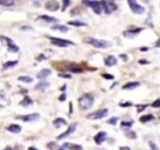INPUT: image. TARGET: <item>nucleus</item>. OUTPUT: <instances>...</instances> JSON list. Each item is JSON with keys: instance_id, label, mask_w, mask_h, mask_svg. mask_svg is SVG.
<instances>
[{"instance_id": "nucleus-57", "label": "nucleus", "mask_w": 160, "mask_h": 150, "mask_svg": "<svg viewBox=\"0 0 160 150\" xmlns=\"http://www.w3.org/2000/svg\"><path fill=\"white\" fill-rule=\"evenodd\" d=\"M33 2H40V1H41V0H32Z\"/></svg>"}, {"instance_id": "nucleus-42", "label": "nucleus", "mask_w": 160, "mask_h": 150, "mask_svg": "<svg viewBox=\"0 0 160 150\" xmlns=\"http://www.w3.org/2000/svg\"><path fill=\"white\" fill-rule=\"evenodd\" d=\"M149 146L152 150H158V146L156 145V144L153 142H149Z\"/></svg>"}, {"instance_id": "nucleus-8", "label": "nucleus", "mask_w": 160, "mask_h": 150, "mask_svg": "<svg viewBox=\"0 0 160 150\" xmlns=\"http://www.w3.org/2000/svg\"><path fill=\"white\" fill-rule=\"evenodd\" d=\"M144 30L142 27H132L130 30L125 31L123 32V35L127 38H135L136 36H138L140 33Z\"/></svg>"}, {"instance_id": "nucleus-26", "label": "nucleus", "mask_w": 160, "mask_h": 150, "mask_svg": "<svg viewBox=\"0 0 160 150\" xmlns=\"http://www.w3.org/2000/svg\"><path fill=\"white\" fill-rule=\"evenodd\" d=\"M17 63H18V61H17V60H14V61H7L2 65V67H3V68L6 70V69H10L15 67Z\"/></svg>"}, {"instance_id": "nucleus-18", "label": "nucleus", "mask_w": 160, "mask_h": 150, "mask_svg": "<svg viewBox=\"0 0 160 150\" xmlns=\"http://www.w3.org/2000/svg\"><path fill=\"white\" fill-rule=\"evenodd\" d=\"M117 63V59L114 56H109L105 60V64L108 67H112Z\"/></svg>"}, {"instance_id": "nucleus-20", "label": "nucleus", "mask_w": 160, "mask_h": 150, "mask_svg": "<svg viewBox=\"0 0 160 150\" xmlns=\"http://www.w3.org/2000/svg\"><path fill=\"white\" fill-rule=\"evenodd\" d=\"M38 19H41L42 21H45L47 23H58L59 22V20H57L56 18L53 17H50V16L48 15H42V16H40L38 17Z\"/></svg>"}, {"instance_id": "nucleus-23", "label": "nucleus", "mask_w": 160, "mask_h": 150, "mask_svg": "<svg viewBox=\"0 0 160 150\" xmlns=\"http://www.w3.org/2000/svg\"><path fill=\"white\" fill-rule=\"evenodd\" d=\"M53 125H54L56 128H60V127L63 126V125H66L67 124V121L65 120L63 118H61V117H58L56 118L55 120H53Z\"/></svg>"}, {"instance_id": "nucleus-10", "label": "nucleus", "mask_w": 160, "mask_h": 150, "mask_svg": "<svg viewBox=\"0 0 160 150\" xmlns=\"http://www.w3.org/2000/svg\"><path fill=\"white\" fill-rule=\"evenodd\" d=\"M7 43V46H8V51L10 52V53H18L19 50H20V48H19L18 46L14 42L12 39H10V38L8 37H2Z\"/></svg>"}, {"instance_id": "nucleus-30", "label": "nucleus", "mask_w": 160, "mask_h": 150, "mask_svg": "<svg viewBox=\"0 0 160 150\" xmlns=\"http://www.w3.org/2000/svg\"><path fill=\"white\" fill-rule=\"evenodd\" d=\"M14 4V0H0V5L4 6H11Z\"/></svg>"}, {"instance_id": "nucleus-2", "label": "nucleus", "mask_w": 160, "mask_h": 150, "mask_svg": "<svg viewBox=\"0 0 160 150\" xmlns=\"http://www.w3.org/2000/svg\"><path fill=\"white\" fill-rule=\"evenodd\" d=\"M94 103V97L91 94H84L78 99L79 108L81 110L85 111L91 109Z\"/></svg>"}, {"instance_id": "nucleus-6", "label": "nucleus", "mask_w": 160, "mask_h": 150, "mask_svg": "<svg viewBox=\"0 0 160 150\" xmlns=\"http://www.w3.org/2000/svg\"><path fill=\"white\" fill-rule=\"evenodd\" d=\"M108 115L107 109H102L96 111V112H91L88 115H87L86 117L89 120H99L103 117H106Z\"/></svg>"}, {"instance_id": "nucleus-50", "label": "nucleus", "mask_w": 160, "mask_h": 150, "mask_svg": "<svg viewBox=\"0 0 160 150\" xmlns=\"http://www.w3.org/2000/svg\"><path fill=\"white\" fill-rule=\"evenodd\" d=\"M155 48H160V38H158L156 41V42L155 44Z\"/></svg>"}, {"instance_id": "nucleus-24", "label": "nucleus", "mask_w": 160, "mask_h": 150, "mask_svg": "<svg viewBox=\"0 0 160 150\" xmlns=\"http://www.w3.org/2000/svg\"><path fill=\"white\" fill-rule=\"evenodd\" d=\"M154 119H155V117H154V116L152 114H146L140 117V121L142 123H147V122L152 121Z\"/></svg>"}, {"instance_id": "nucleus-43", "label": "nucleus", "mask_w": 160, "mask_h": 150, "mask_svg": "<svg viewBox=\"0 0 160 150\" xmlns=\"http://www.w3.org/2000/svg\"><path fill=\"white\" fill-rule=\"evenodd\" d=\"M66 99H67V95H66V93H63L61 96L59 97V100H60V102H64Z\"/></svg>"}, {"instance_id": "nucleus-31", "label": "nucleus", "mask_w": 160, "mask_h": 150, "mask_svg": "<svg viewBox=\"0 0 160 150\" xmlns=\"http://www.w3.org/2000/svg\"><path fill=\"white\" fill-rule=\"evenodd\" d=\"M80 12H81V9L80 8V6H76L70 10V14L71 16H76L80 14Z\"/></svg>"}, {"instance_id": "nucleus-25", "label": "nucleus", "mask_w": 160, "mask_h": 150, "mask_svg": "<svg viewBox=\"0 0 160 150\" xmlns=\"http://www.w3.org/2000/svg\"><path fill=\"white\" fill-rule=\"evenodd\" d=\"M67 24H68L69 25H72L77 27H85V26H87V24H86V23L82 22V21H69V22H67Z\"/></svg>"}, {"instance_id": "nucleus-40", "label": "nucleus", "mask_w": 160, "mask_h": 150, "mask_svg": "<svg viewBox=\"0 0 160 150\" xmlns=\"http://www.w3.org/2000/svg\"><path fill=\"white\" fill-rule=\"evenodd\" d=\"M58 76L60 77H62V78H66V79H70L72 77L71 75L68 74V73H60V74H58Z\"/></svg>"}, {"instance_id": "nucleus-35", "label": "nucleus", "mask_w": 160, "mask_h": 150, "mask_svg": "<svg viewBox=\"0 0 160 150\" xmlns=\"http://www.w3.org/2000/svg\"><path fill=\"white\" fill-rule=\"evenodd\" d=\"M47 59H49L48 56H46L45 54H43V53H41V54H40L39 56L36 57V60H37L38 62H41L43 61V60H47Z\"/></svg>"}, {"instance_id": "nucleus-34", "label": "nucleus", "mask_w": 160, "mask_h": 150, "mask_svg": "<svg viewBox=\"0 0 160 150\" xmlns=\"http://www.w3.org/2000/svg\"><path fill=\"white\" fill-rule=\"evenodd\" d=\"M117 121L118 117H116V116H112L110 119L108 120L107 123L109 124H112L113 125V126H115V125H116V124H117Z\"/></svg>"}, {"instance_id": "nucleus-16", "label": "nucleus", "mask_w": 160, "mask_h": 150, "mask_svg": "<svg viewBox=\"0 0 160 150\" xmlns=\"http://www.w3.org/2000/svg\"><path fill=\"white\" fill-rule=\"evenodd\" d=\"M50 86V84L49 83L48 81H39L38 83L34 86V89L37 91H41V92H43V91L45 90L47 88Z\"/></svg>"}, {"instance_id": "nucleus-52", "label": "nucleus", "mask_w": 160, "mask_h": 150, "mask_svg": "<svg viewBox=\"0 0 160 150\" xmlns=\"http://www.w3.org/2000/svg\"><path fill=\"white\" fill-rule=\"evenodd\" d=\"M28 150H39V149L37 148H35V147H34V146H31V147H29V148H28Z\"/></svg>"}, {"instance_id": "nucleus-15", "label": "nucleus", "mask_w": 160, "mask_h": 150, "mask_svg": "<svg viewBox=\"0 0 160 150\" xmlns=\"http://www.w3.org/2000/svg\"><path fill=\"white\" fill-rule=\"evenodd\" d=\"M140 85H141V83L138 81L127 82V83L125 84L123 86L122 89H123V90H134L136 88L139 87Z\"/></svg>"}, {"instance_id": "nucleus-49", "label": "nucleus", "mask_w": 160, "mask_h": 150, "mask_svg": "<svg viewBox=\"0 0 160 150\" xmlns=\"http://www.w3.org/2000/svg\"><path fill=\"white\" fill-rule=\"evenodd\" d=\"M66 148H67V144L64 143L63 145H62V146H60V148H59L57 150H66Z\"/></svg>"}, {"instance_id": "nucleus-19", "label": "nucleus", "mask_w": 160, "mask_h": 150, "mask_svg": "<svg viewBox=\"0 0 160 150\" xmlns=\"http://www.w3.org/2000/svg\"><path fill=\"white\" fill-rule=\"evenodd\" d=\"M53 30H55V31H59L60 32H63V33H66L70 30L68 27L65 25H60V24H56V25L53 26L51 27Z\"/></svg>"}, {"instance_id": "nucleus-55", "label": "nucleus", "mask_w": 160, "mask_h": 150, "mask_svg": "<svg viewBox=\"0 0 160 150\" xmlns=\"http://www.w3.org/2000/svg\"><path fill=\"white\" fill-rule=\"evenodd\" d=\"M72 108H73V106H72V102H70V114H71L72 113V112H73V111H72Z\"/></svg>"}, {"instance_id": "nucleus-44", "label": "nucleus", "mask_w": 160, "mask_h": 150, "mask_svg": "<svg viewBox=\"0 0 160 150\" xmlns=\"http://www.w3.org/2000/svg\"><path fill=\"white\" fill-rule=\"evenodd\" d=\"M119 105L121 106V107H129V106H132V103L130 102H126L124 103H120Z\"/></svg>"}, {"instance_id": "nucleus-38", "label": "nucleus", "mask_w": 160, "mask_h": 150, "mask_svg": "<svg viewBox=\"0 0 160 150\" xmlns=\"http://www.w3.org/2000/svg\"><path fill=\"white\" fill-rule=\"evenodd\" d=\"M127 136L129 138L135 139V138H136L137 135H136V134H135V131H129V132L127 134Z\"/></svg>"}, {"instance_id": "nucleus-28", "label": "nucleus", "mask_w": 160, "mask_h": 150, "mask_svg": "<svg viewBox=\"0 0 160 150\" xmlns=\"http://www.w3.org/2000/svg\"><path fill=\"white\" fill-rule=\"evenodd\" d=\"M133 121H122L121 122V128L125 130L130 129L133 125Z\"/></svg>"}, {"instance_id": "nucleus-45", "label": "nucleus", "mask_w": 160, "mask_h": 150, "mask_svg": "<svg viewBox=\"0 0 160 150\" xmlns=\"http://www.w3.org/2000/svg\"><path fill=\"white\" fill-rule=\"evenodd\" d=\"M119 57H120V58L122 59V60H123L124 62H127L128 60V56H127V55H126V54L119 55Z\"/></svg>"}, {"instance_id": "nucleus-21", "label": "nucleus", "mask_w": 160, "mask_h": 150, "mask_svg": "<svg viewBox=\"0 0 160 150\" xmlns=\"http://www.w3.org/2000/svg\"><path fill=\"white\" fill-rule=\"evenodd\" d=\"M9 131H10L12 133H15V134H18L20 133L21 131V127L18 124H10L8 128H6Z\"/></svg>"}, {"instance_id": "nucleus-48", "label": "nucleus", "mask_w": 160, "mask_h": 150, "mask_svg": "<svg viewBox=\"0 0 160 150\" xmlns=\"http://www.w3.org/2000/svg\"><path fill=\"white\" fill-rule=\"evenodd\" d=\"M145 23H146L147 24H148V26H151L152 27H153V24H152V19L149 18V17H148V18H147Z\"/></svg>"}, {"instance_id": "nucleus-39", "label": "nucleus", "mask_w": 160, "mask_h": 150, "mask_svg": "<svg viewBox=\"0 0 160 150\" xmlns=\"http://www.w3.org/2000/svg\"><path fill=\"white\" fill-rule=\"evenodd\" d=\"M21 31H31V30H33V27H31V26L24 25V26H22V27H21Z\"/></svg>"}, {"instance_id": "nucleus-22", "label": "nucleus", "mask_w": 160, "mask_h": 150, "mask_svg": "<svg viewBox=\"0 0 160 150\" xmlns=\"http://www.w3.org/2000/svg\"><path fill=\"white\" fill-rule=\"evenodd\" d=\"M33 103H34V102L31 99V98L29 97L28 96H26L24 99L20 102V105L24 106V107H27V106H31V105H33Z\"/></svg>"}, {"instance_id": "nucleus-3", "label": "nucleus", "mask_w": 160, "mask_h": 150, "mask_svg": "<svg viewBox=\"0 0 160 150\" xmlns=\"http://www.w3.org/2000/svg\"><path fill=\"white\" fill-rule=\"evenodd\" d=\"M82 3L85 6L90 7L96 14H101L102 13V3L99 1H90V0H83Z\"/></svg>"}, {"instance_id": "nucleus-36", "label": "nucleus", "mask_w": 160, "mask_h": 150, "mask_svg": "<svg viewBox=\"0 0 160 150\" xmlns=\"http://www.w3.org/2000/svg\"><path fill=\"white\" fill-rule=\"evenodd\" d=\"M102 77H104L106 80H113L115 78L114 76L110 74V73H103V74H102Z\"/></svg>"}, {"instance_id": "nucleus-7", "label": "nucleus", "mask_w": 160, "mask_h": 150, "mask_svg": "<svg viewBox=\"0 0 160 150\" xmlns=\"http://www.w3.org/2000/svg\"><path fill=\"white\" fill-rule=\"evenodd\" d=\"M101 3H102V6L104 10L105 13L106 14H110L112 11L116 10L117 9V6L116 4H114L111 1H106V0H102L101 1Z\"/></svg>"}, {"instance_id": "nucleus-9", "label": "nucleus", "mask_w": 160, "mask_h": 150, "mask_svg": "<svg viewBox=\"0 0 160 150\" xmlns=\"http://www.w3.org/2000/svg\"><path fill=\"white\" fill-rule=\"evenodd\" d=\"M77 123H73L72 124L70 125V127L68 128V129L66 131H64L63 133L60 134L58 137H57V139L58 140H62L64 139V138H67L68 136H70L71 134H73L75 131H76V128H77Z\"/></svg>"}, {"instance_id": "nucleus-53", "label": "nucleus", "mask_w": 160, "mask_h": 150, "mask_svg": "<svg viewBox=\"0 0 160 150\" xmlns=\"http://www.w3.org/2000/svg\"><path fill=\"white\" fill-rule=\"evenodd\" d=\"M140 49H141V51H142V52H143V51L146 52V51H148V49L147 48V47H144V48H141Z\"/></svg>"}, {"instance_id": "nucleus-37", "label": "nucleus", "mask_w": 160, "mask_h": 150, "mask_svg": "<svg viewBox=\"0 0 160 150\" xmlns=\"http://www.w3.org/2000/svg\"><path fill=\"white\" fill-rule=\"evenodd\" d=\"M56 147H57V144H56V142H49V143L47 145V148H49V149L51 150H55Z\"/></svg>"}, {"instance_id": "nucleus-4", "label": "nucleus", "mask_w": 160, "mask_h": 150, "mask_svg": "<svg viewBox=\"0 0 160 150\" xmlns=\"http://www.w3.org/2000/svg\"><path fill=\"white\" fill-rule=\"evenodd\" d=\"M51 40V43L53 45L58 47H67V46L70 45H74V43L71 41L66 39H62V38H54V37H49V38Z\"/></svg>"}, {"instance_id": "nucleus-46", "label": "nucleus", "mask_w": 160, "mask_h": 150, "mask_svg": "<svg viewBox=\"0 0 160 150\" xmlns=\"http://www.w3.org/2000/svg\"><path fill=\"white\" fill-rule=\"evenodd\" d=\"M138 63L142 65H146V64H149L150 62L148 61V60H140L139 61H138Z\"/></svg>"}, {"instance_id": "nucleus-14", "label": "nucleus", "mask_w": 160, "mask_h": 150, "mask_svg": "<svg viewBox=\"0 0 160 150\" xmlns=\"http://www.w3.org/2000/svg\"><path fill=\"white\" fill-rule=\"evenodd\" d=\"M67 70L69 71L72 72V73H81L83 72V69L80 67H79L78 65L76 64V63H70L67 66Z\"/></svg>"}, {"instance_id": "nucleus-5", "label": "nucleus", "mask_w": 160, "mask_h": 150, "mask_svg": "<svg viewBox=\"0 0 160 150\" xmlns=\"http://www.w3.org/2000/svg\"><path fill=\"white\" fill-rule=\"evenodd\" d=\"M127 2L129 4V6L132 12L137 14H142L145 13V8L142 6L139 5L137 2L136 0H127Z\"/></svg>"}, {"instance_id": "nucleus-33", "label": "nucleus", "mask_w": 160, "mask_h": 150, "mask_svg": "<svg viewBox=\"0 0 160 150\" xmlns=\"http://www.w3.org/2000/svg\"><path fill=\"white\" fill-rule=\"evenodd\" d=\"M148 106V104H139V105H137L136 107H137V110H138V112H142L146 109L147 107Z\"/></svg>"}, {"instance_id": "nucleus-58", "label": "nucleus", "mask_w": 160, "mask_h": 150, "mask_svg": "<svg viewBox=\"0 0 160 150\" xmlns=\"http://www.w3.org/2000/svg\"><path fill=\"white\" fill-rule=\"evenodd\" d=\"M109 1H111V2H113V1H116V0H109Z\"/></svg>"}, {"instance_id": "nucleus-32", "label": "nucleus", "mask_w": 160, "mask_h": 150, "mask_svg": "<svg viewBox=\"0 0 160 150\" xmlns=\"http://www.w3.org/2000/svg\"><path fill=\"white\" fill-rule=\"evenodd\" d=\"M70 4H71V1H70V0H63V7H62V11L64 12Z\"/></svg>"}, {"instance_id": "nucleus-17", "label": "nucleus", "mask_w": 160, "mask_h": 150, "mask_svg": "<svg viewBox=\"0 0 160 150\" xmlns=\"http://www.w3.org/2000/svg\"><path fill=\"white\" fill-rule=\"evenodd\" d=\"M51 73H52L51 70H49V69H47V68H45V69H43V70H41V71H39L38 73H37V78L43 80V79L46 78V77H48L49 75H50Z\"/></svg>"}, {"instance_id": "nucleus-41", "label": "nucleus", "mask_w": 160, "mask_h": 150, "mask_svg": "<svg viewBox=\"0 0 160 150\" xmlns=\"http://www.w3.org/2000/svg\"><path fill=\"white\" fill-rule=\"evenodd\" d=\"M152 106L154 108H159L160 107V99H157L155 102L152 104Z\"/></svg>"}, {"instance_id": "nucleus-54", "label": "nucleus", "mask_w": 160, "mask_h": 150, "mask_svg": "<svg viewBox=\"0 0 160 150\" xmlns=\"http://www.w3.org/2000/svg\"><path fill=\"white\" fill-rule=\"evenodd\" d=\"M3 150H14V148H12V147H10V146H7V147H6L5 148H4Z\"/></svg>"}, {"instance_id": "nucleus-56", "label": "nucleus", "mask_w": 160, "mask_h": 150, "mask_svg": "<svg viewBox=\"0 0 160 150\" xmlns=\"http://www.w3.org/2000/svg\"><path fill=\"white\" fill-rule=\"evenodd\" d=\"M65 89H66V85H65L63 87V89H60V90H61V91L63 90H63H65Z\"/></svg>"}, {"instance_id": "nucleus-27", "label": "nucleus", "mask_w": 160, "mask_h": 150, "mask_svg": "<svg viewBox=\"0 0 160 150\" xmlns=\"http://www.w3.org/2000/svg\"><path fill=\"white\" fill-rule=\"evenodd\" d=\"M67 144V148H69L70 150H82L83 148L80 145H77V144H71V143H66Z\"/></svg>"}, {"instance_id": "nucleus-13", "label": "nucleus", "mask_w": 160, "mask_h": 150, "mask_svg": "<svg viewBox=\"0 0 160 150\" xmlns=\"http://www.w3.org/2000/svg\"><path fill=\"white\" fill-rule=\"evenodd\" d=\"M106 137H107V133L106 131H99V133L94 137V141L97 145H101L106 139Z\"/></svg>"}, {"instance_id": "nucleus-11", "label": "nucleus", "mask_w": 160, "mask_h": 150, "mask_svg": "<svg viewBox=\"0 0 160 150\" xmlns=\"http://www.w3.org/2000/svg\"><path fill=\"white\" fill-rule=\"evenodd\" d=\"M40 115L38 113H31V114L24 115V116H17V120H21L24 122H34L39 119Z\"/></svg>"}, {"instance_id": "nucleus-29", "label": "nucleus", "mask_w": 160, "mask_h": 150, "mask_svg": "<svg viewBox=\"0 0 160 150\" xmlns=\"http://www.w3.org/2000/svg\"><path fill=\"white\" fill-rule=\"evenodd\" d=\"M18 80L20 81L24 82V83H31L34 81V79L29 76H21V77H18Z\"/></svg>"}, {"instance_id": "nucleus-1", "label": "nucleus", "mask_w": 160, "mask_h": 150, "mask_svg": "<svg viewBox=\"0 0 160 150\" xmlns=\"http://www.w3.org/2000/svg\"><path fill=\"white\" fill-rule=\"evenodd\" d=\"M84 42L87 43V44L92 45L94 47H96L97 49H108L110 48L112 46V43L109 41H106V40H99L94 38L92 37L85 38L84 39Z\"/></svg>"}, {"instance_id": "nucleus-47", "label": "nucleus", "mask_w": 160, "mask_h": 150, "mask_svg": "<svg viewBox=\"0 0 160 150\" xmlns=\"http://www.w3.org/2000/svg\"><path fill=\"white\" fill-rule=\"evenodd\" d=\"M6 99V95L5 92L2 90L0 91V100H4Z\"/></svg>"}, {"instance_id": "nucleus-12", "label": "nucleus", "mask_w": 160, "mask_h": 150, "mask_svg": "<svg viewBox=\"0 0 160 150\" xmlns=\"http://www.w3.org/2000/svg\"><path fill=\"white\" fill-rule=\"evenodd\" d=\"M45 8L48 10L54 12V11L58 10L60 8V3L56 0H49L45 3Z\"/></svg>"}, {"instance_id": "nucleus-51", "label": "nucleus", "mask_w": 160, "mask_h": 150, "mask_svg": "<svg viewBox=\"0 0 160 150\" xmlns=\"http://www.w3.org/2000/svg\"><path fill=\"white\" fill-rule=\"evenodd\" d=\"M119 150H131V148L128 146H121L119 147Z\"/></svg>"}]
</instances>
